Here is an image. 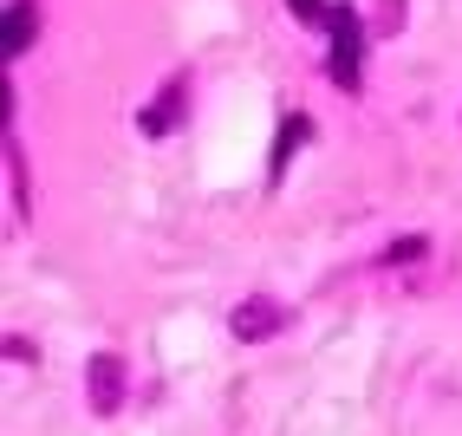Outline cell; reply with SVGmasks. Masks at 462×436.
<instances>
[{"label": "cell", "instance_id": "obj_1", "mask_svg": "<svg viewBox=\"0 0 462 436\" xmlns=\"http://www.w3.org/2000/svg\"><path fill=\"white\" fill-rule=\"evenodd\" d=\"M326 26H332V79L338 91H358V52H365V20L358 7H326Z\"/></svg>", "mask_w": 462, "mask_h": 436}, {"label": "cell", "instance_id": "obj_2", "mask_svg": "<svg viewBox=\"0 0 462 436\" xmlns=\"http://www.w3.org/2000/svg\"><path fill=\"white\" fill-rule=\"evenodd\" d=\"M125 391V371H117V358H91V404H98V411H117V397Z\"/></svg>", "mask_w": 462, "mask_h": 436}, {"label": "cell", "instance_id": "obj_3", "mask_svg": "<svg viewBox=\"0 0 462 436\" xmlns=\"http://www.w3.org/2000/svg\"><path fill=\"white\" fill-rule=\"evenodd\" d=\"M273 326H281V306H267V300H248V306L235 313V332H241V339H254V332H273Z\"/></svg>", "mask_w": 462, "mask_h": 436}, {"label": "cell", "instance_id": "obj_4", "mask_svg": "<svg viewBox=\"0 0 462 436\" xmlns=\"http://www.w3.org/2000/svg\"><path fill=\"white\" fill-rule=\"evenodd\" d=\"M26 46H33V0H20L7 20V52H26Z\"/></svg>", "mask_w": 462, "mask_h": 436}, {"label": "cell", "instance_id": "obj_5", "mask_svg": "<svg viewBox=\"0 0 462 436\" xmlns=\"http://www.w3.org/2000/svg\"><path fill=\"white\" fill-rule=\"evenodd\" d=\"M287 7H293L300 20H319V14H326V7H319V0H287Z\"/></svg>", "mask_w": 462, "mask_h": 436}]
</instances>
